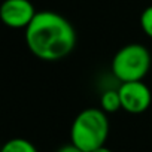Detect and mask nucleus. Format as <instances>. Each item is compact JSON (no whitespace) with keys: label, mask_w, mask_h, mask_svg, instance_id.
Segmentation results:
<instances>
[{"label":"nucleus","mask_w":152,"mask_h":152,"mask_svg":"<svg viewBox=\"0 0 152 152\" xmlns=\"http://www.w3.org/2000/svg\"><path fill=\"white\" fill-rule=\"evenodd\" d=\"M26 42L31 54L39 60L58 61L73 51L76 33L63 15L40 11L26 28Z\"/></svg>","instance_id":"nucleus-1"},{"label":"nucleus","mask_w":152,"mask_h":152,"mask_svg":"<svg viewBox=\"0 0 152 152\" xmlns=\"http://www.w3.org/2000/svg\"><path fill=\"white\" fill-rule=\"evenodd\" d=\"M109 136V119L103 109L90 107L75 118L70 130L72 143L84 152H93L102 146Z\"/></svg>","instance_id":"nucleus-2"},{"label":"nucleus","mask_w":152,"mask_h":152,"mask_svg":"<svg viewBox=\"0 0 152 152\" xmlns=\"http://www.w3.org/2000/svg\"><path fill=\"white\" fill-rule=\"evenodd\" d=\"M149 69L151 54L140 43H128L122 46L112 60V72L122 84L142 81Z\"/></svg>","instance_id":"nucleus-3"},{"label":"nucleus","mask_w":152,"mask_h":152,"mask_svg":"<svg viewBox=\"0 0 152 152\" xmlns=\"http://www.w3.org/2000/svg\"><path fill=\"white\" fill-rule=\"evenodd\" d=\"M118 91L121 97V106L128 113H142L149 107L152 102L151 90L142 81L124 82Z\"/></svg>","instance_id":"nucleus-4"},{"label":"nucleus","mask_w":152,"mask_h":152,"mask_svg":"<svg viewBox=\"0 0 152 152\" xmlns=\"http://www.w3.org/2000/svg\"><path fill=\"white\" fill-rule=\"evenodd\" d=\"M36 14L30 0H5L0 8V18L11 28H27Z\"/></svg>","instance_id":"nucleus-5"},{"label":"nucleus","mask_w":152,"mask_h":152,"mask_svg":"<svg viewBox=\"0 0 152 152\" xmlns=\"http://www.w3.org/2000/svg\"><path fill=\"white\" fill-rule=\"evenodd\" d=\"M100 104H102V109L106 113H112V112L119 110L122 107L121 106L119 91L118 90H107V91H104L102 99H100Z\"/></svg>","instance_id":"nucleus-6"},{"label":"nucleus","mask_w":152,"mask_h":152,"mask_svg":"<svg viewBox=\"0 0 152 152\" xmlns=\"http://www.w3.org/2000/svg\"><path fill=\"white\" fill-rule=\"evenodd\" d=\"M2 152H37L36 146L26 139H11L5 143Z\"/></svg>","instance_id":"nucleus-7"},{"label":"nucleus","mask_w":152,"mask_h":152,"mask_svg":"<svg viewBox=\"0 0 152 152\" xmlns=\"http://www.w3.org/2000/svg\"><path fill=\"white\" fill-rule=\"evenodd\" d=\"M140 26L142 30L152 39V6H148L140 15Z\"/></svg>","instance_id":"nucleus-8"},{"label":"nucleus","mask_w":152,"mask_h":152,"mask_svg":"<svg viewBox=\"0 0 152 152\" xmlns=\"http://www.w3.org/2000/svg\"><path fill=\"white\" fill-rule=\"evenodd\" d=\"M57 152H84L81 148H78L76 145H73V143H70V145H66V146H63V148H60Z\"/></svg>","instance_id":"nucleus-9"},{"label":"nucleus","mask_w":152,"mask_h":152,"mask_svg":"<svg viewBox=\"0 0 152 152\" xmlns=\"http://www.w3.org/2000/svg\"><path fill=\"white\" fill-rule=\"evenodd\" d=\"M93 152H112L109 148H106V146H102V148H99V149H96V151H93Z\"/></svg>","instance_id":"nucleus-10"}]
</instances>
